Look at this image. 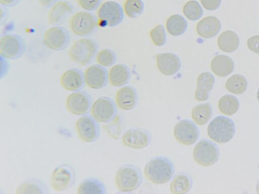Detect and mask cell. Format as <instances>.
I'll list each match as a JSON object with an SVG mask.
<instances>
[{
  "instance_id": "44",
  "label": "cell",
  "mask_w": 259,
  "mask_h": 194,
  "mask_svg": "<svg viewBox=\"0 0 259 194\" xmlns=\"http://www.w3.org/2000/svg\"><path fill=\"white\" fill-rule=\"evenodd\" d=\"M257 98L259 101V88L257 90Z\"/></svg>"
},
{
  "instance_id": "12",
  "label": "cell",
  "mask_w": 259,
  "mask_h": 194,
  "mask_svg": "<svg viewBox=\"0 0 259 194\" xmlns=\"http://www.w3.org/2000/svg\"><path fill=\"white\" fill-rule=\"evenodd\" d=\"M70 40L68 31L63 27L54 26L46 31L43 36V43L49 49L60 51L65 48Z\"/></svg>"
},
{
  "instance_id": "42",
  "label": "cell",
  "mask_w": 259,
  "mask_h": 194,
  "mask_svg": "<svg viewBox=\"0 0 259 194\" xmlns=\"http://www.w3.org/2000/svg\"><path fill=\"white\" fill-rule=\"evenodd\" d=\"M8 11L6 7L1 6V23H2L7 17Z\"/></svg>"
},
{
  "instance_id": "3",
  "label": "cell",
  "mask_w": 259,
  "mask_h": 194,
  "mask_svg": "<svg viewBox=\"0 0 259 194\" xmlns=\"http://www.w3.org/2000/svg\"><path fill=\"white\" fill-rule=\"evenodd\" d=\"M142 182L139 169L131 164H125L117 170L115 178V185L122 192H130L137 189Z\"/></svg>"
},
{
  "instance_id": "22",
  "label": "cell",
  "mask_w": 259,
  "mask_h": 194,
  "mask_svg": "<svg viewBox=\"0 0 259 194\" xmlns=\"http://www.w3.org/2000/svg\"><path fill=\"white\" fill-rule=\"evenodd\" d=\"M221 23L214 16H208L203 18L197 24L196 31L199 35L210 38L215 36L220 31Z\"/></svg>"
},
{
  "instance_id": "9",
  "label": "cell",
  "mask_w": 259,
  "mask_h": 194,
  "mask_svg": "<svg viewBox=\"0 0 259 194\" xmlns=\"http://www.w3.org/2000/svg\"><path fill=\"white\" fill-rule=\"evenodd\" d=\"M75 173L73 168L67 164L56 167L51 176V185L56 191H63L70 188L74 183Z\"/></svg>"
},
{
  "instance_id": "20",
  "label": "cell",
  "mask_w": 259,
  "mask_h": 194,
  "mask_svg": "<svg viewBox=\"0 0 259 194\" xmlns=\"http://www.w3.org/2000/svg\"><path fill=\"white\" fill-rule=\"evenodd\" d=\"M73 7L66 1H58L51 7L48 14L50 24L56 26L62 23L72 12Z\"/></svg>"
},
{
  "instance_id": "25",
  "label": "cell",
  "mask_w": 259,
  "mask_h": 194,
  "mask_svg": "<svg viewBox=\"0 0 259 194\" xmlns=\"http://www.w3.org/2000/svg\"><path fill=\"white\" fill-rule=\"evenodd\" d=\"M17 194H46L48 193V189L46 184L41 180L31 178L20 184L16 189Z\"/></svg>"
},
{
  "instance_id": "13",
  "label": "cell",
  "mask_w": 259,
  "mask_h": 194,
  "mask_svg": "<svg viewBox=\"0 0 259 194\" xmlns=\"http://www.w3.org/2000/svg\"><path fill=\"white\" fill-rule=\"evenodd\" d=\"M92 116L98 121L108 123L116 116V105L114 101L107 96H102L96 100L91 108Z\"/></svg>"
},
{
  "instance_id": "11",
  "label": "cell",
  "mask_w": 259,
  "mask_h": 194,
  "mask_svg": "<svg viewBox=\"0 0 259 194\" xmlns=\"http://www.w3.org/2000/svg\"><path fill=\"white\" fill-rule=\"evenodd\" d=\"M92 100L91 95L84 91H76L69 94L65 101L67 111L73 115L81 116L88 114L91 110Z\"/></svg>"
},
{
  "instance_id": "32",
  "label": "cell",
  "mask_w": 259,
  "mask_h": 194,
  "mask_svg": "<svg viewBox=\"0 0 259 194\" xmlns=\"http://www.w3.org/2000/svg\"><path fill=\"white\" fill-rule=\"evenodd\" d=\"M247 81L245 77L240 74H234L229 77L225 84L226 88L230 92L240 94L247 88Z\"/></svg>"
},
{
  "instance_id": "10",
  "label": "cell",
  "mask_w": 259,
  "mask_h": 194,
  "mask_svg": "<svg viewBox=\"0 0 259 194\" xmlns=\"http://www.w3.org/2000/svg\"><path fill=\"white\" fill-rule=\"evenodd\" d=\"M98 121L90 115H83L75 122V128L77 135L82 141L92 143L100 135V127Z\"/></svg>"
},
{
  "instance_id": "30",
  "label": "cell",
  "mask_w": 259,
  "mask_h": 194,
  "mask_svg": "<svg viewBox=\"0 0 259 194\" xmlns=\"http://www.w3.org/2000/svg\"><path fill=\"white\" fill-rule=\"evenodd\" d=\"M168 32L173 36L183 34L187 30V22L181 15L175 14L169 17L166 21Z\"/></svg>"
},
{
  "instance_id": "7",
  "label": "cell",
  "mask_w": 259,
  "mask_h": 194,
  "mask_svg": "<svg viewBox=\"0 0 259 194\" xmlns=\"http://www.w3.org/2000/svg\"><path fill=\"white\" fill-rule=\"evenodd\" d=\"M194 161L203 167H209L219 159L220 151L218 146L207 140L199 141L194 147L193 152Z\"/></svg>"
},
{
  "instance_id": "5",
  "label": "cell",
  "mask_w": 259,
  "mask_h": 194,
  "mask_svg": "<svg viewBox=\"0 0 259 194\" xmlns=\"http://www.w3.org/2000/svg\"><path fill=\"white\" fill-rule=\"evenodd\" d=\"M97 17L89 11H80L74 14L69 21L71 31L75 35L85 37L93 34L98 28Z\"/></svg>"
},
{
  "instance_id": "38",
  "label": "cell",
  "mask_w": 259,
  "mask_h": 194,
  "mask_svg": "<svg viewBox=\"0 0 259 194\" xmlns=\"http://www.w3.org/2000/svg\"><path fill=\"white\" fill-rule=\"evenodd\" d=\"M247 44L250 51L259 54V35H254L249 38Z\"/></svg>"
},
{
  "instance_id": "24",
  "label": "cell",
  "mask_w": 259,
  "mask_h": 194,
  "mask_svg": "<svg viewBox=\"0 0 259 194\" xmlns=\"http://www.w3.org/2000/svg\"><path fill=\"white\" fill-rule=\"evenodd\" d=\"M234 68L233 61L231 58L226 55H217L211 62L212 71L220 77H225L229 75L233 71Z\"/></svg>"
},
{
  "instance_id": "17",
  "label": "cell",
  "mask_w": 259,
  "mask_h": 194,
  "mask_svg": "<svg viewBox=\"0 0 259 194\" xmlns=\"http://www.w3.org/2000/svg\"><path fill=\"white\" fill-rule=\"evenodd\" d=\"M60 84L66 90L73 92L80 90L85 84L84 73L76 68L68 69L61 75Z\"/></svg>"
},
{
  "instance_id": "23",
  "label": "cell",
  "mask_w": 259,
  "mask_h": 194,
  "mask_svg": "<svg viewBox=\"0 0 259 194\" xmlns=\"http://www.w3.org/2000/svg\"><path fill=\"white\" fill-rule=\"evenodd\" d=\"M131 78L130 68L124 64H117L113 66L108 73L110 84L116 87L122 86L127 84Z\"/></svg>"
},
{
  "instance_id": "31",
  "label": "cell",
  "mask_w": 259,
  "mask_h": 194,
  "mask_svg": "<svg viewBox=\"0 0 259 194\" xmlns=\"http://www.w3.org/2000/svg\"><path fill=\"white\" fill-rule=\"evenodd\" d=\"M220 111L226 115L231 116L236 113L239 108V102L237 98L231 94L221 97L218 102Z\"/></svg>"
},
{
  "instance_id": "36",
  "label": "cell",
  "mask_w": 259,
  "mask_h": 194,
  "mask_svg": "<svg viewBox=\"0 0 259 194\" xmlns=\"http://www.w3.org/2000/svg\"><path fill=\"white\" fill-rule=\"evenodd\" d=\"M153 42L157 46L163 45L166 40L165 29L162 25H158L154 28L150 33Z\"/></svg>"
},
{
  "instance_id": "19",
  "label": "cell",
  "mask_w": 259,
  "mask_h": 194,
  "mask_svg": "<svg viewBox=\"0 0 259 194\" xmlns=\"http://www.w3.org/2000/svg\"><path fill=\"white\" fill-rule=\"evenodd\" d=\"M115 100L116 105L120 109L124 111L132 110L137 104V91L132 86H124L116 92Z\"/></svg>"
},
{
  "instance_id": "15",
  "label": "cell",
  "mask_w": 259,
  "mask_h": 194,
  "mask_svg": "<svg viewBox=\"0 0 259 194\" xmlns=\"http://www.w3.org/2000/svg\"><path fill=\"white\" fill-rule=\"evenodd\" d=\"M151 140V135L146 130L137 127L129 129L122 136V144L135 149H141L147 147Z\"/></svg>"
},
{
  "instance_id": "4",
  "label": "cell",
  "mask_w": 259,
  "mask_h": 194,
  "mask_svg": "<svg viewBox=\"0 0 259 194\" xmlns=\"http://www.w3.org/2000/svg\"><path fill=\"white\" fill-rule=\"evenodd\" d=\"M207 132L209 138L220 143L229 142L235 133V126L233 121L224 116L215 117L209 123Z\"/></svg>"
},
{
  "instance_id": "18",
  "label": "cell",
  "mask_w": 259,
  "mask_h": 194,
  "mask_svg": "<svg viewBox=\"0 0 259 194\" xmlns=\"http://www.w3.org/2000/svg\"><path fill=\"white\" fill-rule=\"evenodd\" d=\"M156 60L158 68L164 75H172L178 72L181 68L180 59L175 54H158L156 55Z\"/></svg>"
},
{
  "instance_id": "37",
  "label": "cell",
  "mask_w": 259,
  "mask_h": 194,
  "mask_svg": "<svg viewBox=\"0 0 259 194\" xmlns=\"http://www.w3.org/2000/svg\"><path fill=\"white\" fill-rule=\"evenodd\" d=\"M78 5L86 11H93L99 8L102 0H76Z\"/></svg>"
},
{
  "instance_id": "16",
  "label": "cell",
  "mask_w": 259,
  "mask_h": 194,
  "mask_svg": "<svg viewBox=\"0 0 259 194\" xmlns=\"http://www.w3.org/2000/svg\"><path fill=\"white\" fill-rule=\"evenodd\" d=\"M83 73L85 84L92 89H99L104 87L109 80L107 70L99 64L89 66Z\"/></svg>"
},
{
  "instance_id": "1",
  "label": "cell",
  "mask_w": 259,
  "mask_h": 194,
  "mask_svg": "<svg viewBox=\"0 0 259 194\" xmlns=\"http://www.w3.org/2000/svg\"><path fill=\"white\" fill-rule=\"evenodd\" d=\"M146 178L156 184H163L169 181L175 173L172 163L163 157H156L146 164L144 169Z\"/></svg>"
},
{
  "instance_id": "33",
  "label": "cell",
  "mask_w": 259,
  "mask_h": 194,
  "mask_svg": "<svg viewBox=\"0 0 259 194\" xmlns=\"http://www.w3.org/2000/svg\"><path fill=\"white\" fill-rule=\"evenodd\" d=\"M183 13L190 20L196 21L200 19L203 15L202 9L196 1L187 2L183 7Z\"/></svg>"
},
{
  "instance_id": "14",
  "label": "cell",
  "mask_w": 259,
  "mask_h": 194,
  "mask_svg": "<svg viewBox=\"0 0 259 194\" xmlns=\"http://www.w3.org/2000/svg\"><path fill=\"white\" fill-rule=\"evenodd\" d=\"M174 135L179 142L183 145L190 146L198 139L199 131L193 122L184 119L178 122L175 126Z\"/></svg>"
},
{
  "instance_id": "27",
  "label": "cell",
  "mask_w": 259,
  "mask_h": 194,
  "mask_svg": "<svg viewBox=\"0 0 259 194\" xmlns=\"http://www.w3.org/2000/svg\"><path fill=\"white\" fill-rule=\"evenodd\" d=\"M192 180L187 173H177L172 178L170 184V191L173 194L187 193L191 188Z\"/></svg>"
},
{
  "instance_id": "35",
  "label": "cell",
  "mask_w": 259,
  "mask_h": 194,
  "mask_svg": "<svg viewBox=\"0 0 259 194\" xmlns=\"http://www.w3.org/2000/svg\"><path fill=\"white\" fill-rule=\"evenodd\" d=\"M96 60L99 65L103 67H109L116 62V55L111 49L105 48L97 53Z\"/></svg>"
},
{
  "instance_id": "6",
  "label": "cell",
  "mask_w": 259,
  "mask_h": 194,
  "mask_svg": "<svg viewBox=\"0 0 259 194\" xmlns=\"http://www.w3.org/2000/svg\"><path fill=\"white\" fill-rule=\"evenodd\" d=\"M124 18L123 10L119 3L106 1L98 8L97 18L99 24L103 26L113 27L119 24Z\"/></svg>"
},
{
  "instance_id": "21",
  "label": "cell",
  "mask_w": 259,
  "mask_h": 194,
  "mask_svg": "<svg viewBox=\"0 0 259 194\" xmlns=\"http://www.w3.org/2000/svg\"><path fill=\"white\" fill-rule=\"evenodd\" d=\"M213 76L208 72L201 73L197 78V87L195 91V99L198 101H204L209 97V92L214 83Z\"/></svg>"
},
{
  "instance_id": "28",
  "label": "cell",
  "mask_w": 259,
  "mask_h": 194,
  "mask_svg": "<svg viewBox=\"0 0 259 194\" xmlns=\"http://www.w3.org/2000/svg\"><path fill=\"white\" fill-rule=\"evenodd\" d=\"M77 193H106V188L103 183L97 178H88L83 180L77 188Z\"/></svg>"
},
{
  "instance_id": "8",
  "label": "cell",
  "mask_w": 259,
  "mask_h": 194,
  "mask_svg": "<svg viewBox=\"0 0 259 194\" xmlns=\"http://www.w3.org/2000/svg\"><path fill=\"white\" fill-rule=\"evenodd\" d=\"M25 51V42L19 35L10 34L1 37V57L6 59L16 60L21 57Z\"/></svg>"
},
{
  "instance_id": "34",
  "label": "cell",
  "mask_w": 259,
  "mask_h": 194,
  "mask_svg": "<svg viewBox=\"0 0 259 194\" xmlns=\"http://www.w3.org/2000/svg\"><path fill=\"white\" fill-rule=\"evenodd\" d=\"M124 8L126 14L129 17L135 18L143 13L144 5L142 0H126Z\"/></svg>"
},
{
  "instance_id": "45",
  "label": "cell",
  "mask_w": 259,
  "mask_h": 194,
  "mask_svg": "<svg viewBox=\"0 0 259 194\" xmlns=\"http://www.w3.org/2000/svg\"><path fill=\"white\" fill-rule=\"evenodd\" d=\"M258 169H259V163H258Z\"/></svg>"
},
{
  "instance_id": "2",
  "label": "cell",
  "mask_w": 259,
  "mask_h": 194,
  "mask_svg": "<svg viewBox=\"0 0 259 194\" xmlns=\"http://www.w3.org/2000/svg\"><path fill=\"white\" fill-rule=\"evenodd\" d=\"M98 46L92 39L82 38L75 41L68 51L70 59L73 62L86 66L96 57Z\"/></svg>"
},
{
  "instance_id": "26",
  "label": "cell",
  "mask_w": 259,
  "mask_h": 194,
  "mask_svg": "<svg viewBox=\"0 0 259 194\" xmlns=\"http://www.w3.org/2000/svg\"><path fill=\"white\" fill-rule=\"evenodd\" d=\"M218 45L222 51L231 53L235 51L239 45V38L237 34L232 30L222 32L218 38Z\"/></svg>"
},
{
  "instance_id": "41",
  "label": "cell",
  "mask_w": 259,
  "mask_h": 194,
  "mask_svg": "<svg viewBox=\"0 0 259 194\" xmlns=\"http://www.w3.org/2000/svg\"><path fill=\"white\" fill-rule=\"evenodd\" d=\"M37 1L41 6L47 8L51 7L59 0H37Z\"/></svg>"
},
{
  "instance_id": "29",
  "label": "cell",
  "mask_w": 259,
  "mask_h": 194,
  "mask_svg": "<svg viewBox=\"0 0 259 194\" xmlns=\"http://www.w3.org/2000/svg\"><path fill=\"white\" fill-rule=\"evenodd\" d=\"M211 116L212 108L209 103L197 105L192 110V118L198 125H203L207 123Z\"/></svg>"
},
{
  "instance_id": "39",
  "label": "cell",
  "mask_w": 259,
  "mask_h": 194,
  "mask_svg": "<svg viewBox=\"0 0 259 194\" xmlns=\"http://www.w3.org/2000/svg\"><path fill=\"white\" fill-rule=\"evenodd\" d=\"M203 7L209 11H213L220 6L222 0H200Z\"/></svg>"
},
{
  "instance_id": "43",
  "label": "cell",
  "mask_w": 259,
  "mask_h": 194,
  "mask_svg": "<svg viewBox=\"0 0 259 194\" xmlns=\"http://www.w3.org/2000/svg\"><path fill=\"white\" fill-rule=\"evenodd\" d=\"M256 192L258 194H259V181H258L257 184H256Z\"/></svg>"
},
{
  "instance_id": "40",
  "label": "cell",
  "mask_w": 259,
  "mask_h": 194,
  "mask_svg": "<svg viewBox=\"0 0 259 194\" xmlns=\"http://www.w3.org/2000/svg\"><path fill=\"white\" fill-rule=\"evenodd\" d=\"M20 0H0L1 6L5 7H11L17 5Z\"/></svg>"
}]
</instances>
